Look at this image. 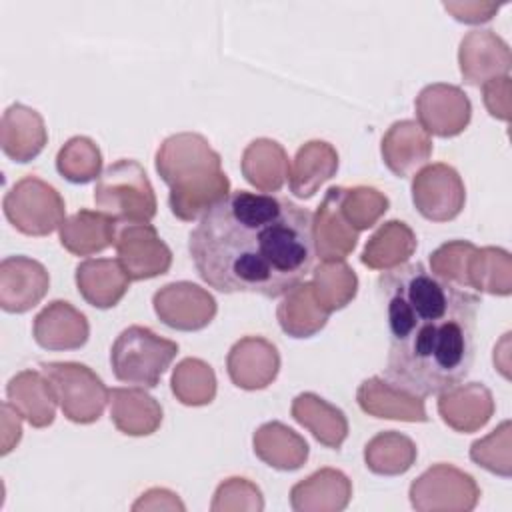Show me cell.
Listing matches in <instances>:
<instances>
[{"label": "cell", "mask_w": 512, "mask_h": 512, "mask_svg": "<svg viewBox=\"0 0 512 512\" xmlns=\"http://www.w3.org/2000/svg\"><path fill=\"white\" fill-rule=\"evenodd\" d=\"M188 252L210 288L280 298L312 270V212L284 196L236 190L200 218Z\"/></svg>", "instance_id": "obj_1"}, {"label": "cell", "mask_w": 512, "mask_h": 512, "mask_svg": "<svg viewBox=\"0 0 512 512\" xmlns=\"http://www.w3.org/2000/svg\"><path fill=\"white\" fill-rule=\"evenodd\" d=\"M376 286L390 330L386 378L422 398L460 384L474 364L480 296L422 262L384 270Z\"/></svg>", "instance_id": "obj_2"}, {"label": "cell", "mask_w": 512, "mask_h": 512, "mask_svg": "<svg viewBox=\"0 0 512 512\" xmlns=\"http://www.w3.org/2000/svg\"><path fill=\"white\" fill-rule=\"evenodd\" d=\"M156 172L170 186V212L184 222L202 218L230 194L220 154L196 132L168 136L156 152Z\"/></svg>", "instance_id": "obj_3"}, {"label": "cell", "mask_w": 512, "mask_h": 512, "mask_svg": "<svg viewBox=\"0 0 512 512\" xmlns=\"http://www.w3.org/2000/svg\"><path fill=\"white\" fill-rule=\"evenodd\" d=\"M94 204L118 224H142L156 216V194L136 160H116L102 170L94 186Z\"/></svg>", "instance_id": "obj_4"}, {"label": "cell", "mask_w": 512, "mask_h": 512, "mask_svg": "<svg viewBox=\"0 0 512 512\" xmlns=\"http://www.w3.org/2000/svg\"><path fill=\"white\" fill-rule=\"evenodd\" d=\"M178 354L174 340L158 336L146 326L124 328L112 344L110 364L116 380L140 388L158 386L162 374Z\"/></svg>", "instance_id": "obj_5"}, {"label": "cell", "mask_w": 512, "mask_h": 512, "mask_svg": "<svg viewBox=\"0 0 512 512\" xmlns=\"http://www.w3.org/2000/svg\"><path fill=\"white\" fill-rule=\"evenodd\" d=\"M40 368L68 420L92 424L102 416L110 390L90 366L80 362H40Z\"/></svg>", "instance_id": "obj_6"}, {"label": "cell", "mask_w": 512, "mask_h": 512, "mask_svg": "<svg viewBox=\"0 0 512 512\" xmlns=\"http://www.w3.org/2000/svg\"><path fill=\"white\" fill-rule=\"evenodd\" d=\"M4 216L22 234L48 236L64 222V198L38 176L20 178L4 196Z\"/></svg>", "instance_id": "obj_7"}, {"label": "cell", "mask_w": 512, "mask_h": 512, "mask_svg": "<svg viewBox=\"0 0 512 512\" xmlns=\"http://www.w3.org/2000/svg\"><path fill=\"white\" fill-rule=\"evenodd\" d=\"M478 496L476 480L450 464L428 468L410 486V502L416 510H472Z\"/></svg>", "instance_id": "obj_8"}, {"label": "cell", "mask_w": 512, "mask_h": 512, "mask_svg": "<svg viewBox=\"0 0 512 512\" xmlns=\"http://www.w3.org/2000/svg\"><path fill=\"white\" fill-rule=\"evenodd\" d=\"M412 202L426 220H454L466 202V188L458 170L436 162L416 172L412 178Z\"/></svg>", "instance_id": "obj_9"}, {"label": "cell", "mask_w": 512, "mask_h": 512, "mask_svg": "<svg viewBox=\"0 0 512 512\" xmlns=\"http://www.w3.org/2000/svg\"><path fill=\"white\" fill-rule=\"evenodd\" d=\"M114 248L130 280H148L170 270L172 252L150 222L118 228Z\"/></svg>", "instance_id": "obj_10"}, {"label": "cell", "mask_w": 512, "mask_h": 512, "mask_svg": "<svg viewBox=\"0 0 512 512\" xmlns=\"http://www.w3.org/2000/svg\"><path fill=\"white\" fill-rule=\"evenodd\" d=\"M156 316L174 330L194 332L206 328L216 316L214 296L192 282H172L152 296Z\"/></svg>", "instance_id": "obj_11"}, {"label": "cell", "mask_w": 512, "mask_h": 512, "mask_svg": "<svg viewBox=\"0 0 512 512\" xmlns=\"http://www.w3.org/2000/svg\"><path fill=\"white\" fill-rule=\"evenodd\" d=\"M472 104L468 96L452 84H430L416 98L418 124L442 138L458 136L470 122Z\"/></svg>", "instance_id": "obj_12"}, {"label": "cell", "mask_w": 512, "mask_h": 512, "mask_svg": "<svg viewBox=\"0 0 512 512\" xmlns=\"http://www.w3.org/2000/svg\"><path fill=\"white\" fill-rule=\"evenodd\" d=\"M46 268L28 256H6L0 262V306L6 312L22 314L34 308L48 292Z\"/></svg>", "instance_id": "obj_13"}, {"label": "cell", "mask_w": 512, "mask_h": 512, "mask_svg": "<svg viewBox=\"0 0 512 512\" xmlns=\"http://www.w3.org/2000/svg\"><path fill=\"white\" fill-rule=\"evenodd\" d=\"M342 186H330L312 214L314 252L322 262L344 260L358 244V230H354L340 208Z\"/></svg>", "instance_id": "obj_14"}, {"label": "cell", "mask_w": 512, "mask_h": 512, "mask_svg": "<svg viewBox=\"0 0 512 512\" xmlns=\"http://www.w3.org/2000/svg\"><path fill=\"white\" fill-rule=\"evenodd\" d=\"M458 62L464 82L480 86L508 76L512 58L508 44L494 30H472L460 42Z\"/></svg>", "instance_id": "obj_15"}, {"label": "cell", "mask_w": 512, "mask_h": 512, "mask_svg": "<svg viewBox=\"0 0 512 512\" xmlns=\"http://www.w3.org/2000/svg\"><path fill=\"white\" fill-rule=\"evenodd\" d=\"M226 368L234 386L262 390L276 378L280 356L270 340L262 336H244L230 348Z\"/></svg>", "instance_id": "obj_16"}, {"label": "cell", "mask_w": 512, "mask_h": 512, "mask_svg": "<svg viewBox=\"0 0 512 512\" xmlns=\"http://www.w3.org/2000/svg\"><path fill=\"white\" fill-rule=\"evenodd\" d=\"M90 326L86 316L66 300L44 306L32 324V336L46 350H76L86 344Z\"/></svg>", "instance_id": "obj_17"}, {"label": "cell", "mask_w": 512, "mask_h": 512, "mask_svg": "<svg viewBox=\"0 0 512 512\" xmlns=\"http://www.w3.org/2000/svg\"><path fill=\"white\" fill-rule=\"evenodd\" d=\"M358 406L376 418H392L404 422H426L428 414L422 396H416L388 378L372 376L358 386Z\"/></svg>", "instance_id": "obj_18"}, {"label": "cell", "mask_w": 512, "mask_h": 512, "mask_svg": "<svg viewBox=\"0 0 512 512\" xmlns=\"http://www.w3.org/2000/svg\"><path fill=\"white\" fill-rule=\"evenodd\" d=\"M432 156V138L416 120L394 122L382 138L384 164L398 178L414 176Z\"/></svg>", "instance_id": "obj_19"}, {"label": "cell", "mask_w": 512, "mask_h": 512, "mask_svg": "<svg viewBox=\"0 0 512 512\" xmlns=\"http://www.w3.org/2000/svg\"><path fill=\"white\" fill-rule=\"evenodd\" d=\"M48 142V132L42 116L20 102L8 106L2 114L0 146L14 162H30Z\"/></svg>", "instance_id": "obj_20"}, {"label": "cell", "mask_w": 512, "mask_h": 512, "mask_svg": "<svg viewBox=\"0 0 512 512\" xmlns=\"http://www.w3.org/2000/svg\"><path fill=\"white\" fill-rule=\"evenodd\" d=\"M438 412L450 428L458 432H474L494 414V400L486 386L478 382H460L440 392Z\"/></svg>", "instance_id": "obj_21"}, {"label": "cell", "mask_w": 512, "mask_h": 512, "mask_svg": "<svg viewBox=\"0 0 512 512\" xmlns=\"http://www.w3.org/2000/svg\"><path fill=\"white\" fill-rule=\"evenodd\" d=\"M76 286L94 308H112L130 288V278L112 258H88L76 266Z\"/></svg>", "instance_id": "obj_22"}, {"label": "cell", "mask_w": 512, "mask_h": 512, "mask_svg": "<svg viewBox=\"0 0 512 512\" xmlns=\"http://www.w3.org/2000/svg\"><path fill=\"white\" fill-rule=\"evenodd\" d=\"M58 230H60V244L70 254L90 256L114 244L118 222L100 210L94 212V210L82 208L76 214L64 218Z\"/></svg>", "instance_id": "obj_23"}, {"label": "cell", "mask_w": 512, "mask_h": 512, "mask_svg": "<svg viewBox=\"0 0 512 512\" xmlns=\"http://www.w3.org/2000/svg\"><path fill=\"white\" fill-rule=\"evenodd\" d=\"M338 170V152L324 140H310L298 148L290 168L288 186L298 198H312L320 184L330 180Z\"/></svg>", "instance_id": "obj_24"}, {"label": "cell", "mask_w": 512, "mask_h": 512, "mask_svg": "<svg viewBox=\"0 0 512 512\" xmlns=\"http://www.w3.org/2000/svg\"><path fill=\"white\" fill-rule=\"evenodd\" d=\"M8 402L34 428H46L54 422L56 396L48 378L36 370H22L6 386Z\"/></svg>", "instance_id": "obj_25"}, {"label": "cell", "mask_w": 512, "mask_h": 512, "mask_svg": "<svg viewBox=\"0 0 512 512\" xmlns=\"http://www.w3.org/2000/svg\"><path fill=\"white\" fill-rule=\"evenodd\" d=\"M352 496L348 476L334 468H322L290 490V504L298 512L344 510Z\"/></svg>", "instance_id": "obj_26"}, {"label": "cell", "mask_w": 512, "mask_h": 512, "mask_svg": "<svg viewBox=\"0 0 512 512\" xmlns=\"http://www.w3.org/2000/svg\"><path fill=\"white\" fill-rule=\"evenodd\" d=\"M110 418L122 434L148 436L156 432L162 422V406L140 386L112 388Z\"/></svg>", "instance_id": "obj_27"}, {"label": "cell", "mask_w": 512, "mask_h": 512, "mask_svg": "<svg viewBox=\"0 0 512 512\" xmlns=\"http://www.w3.org/2000/svg\"><path fill=\"white\" fill-rule=\"evenodd\" d=\"M242 176L256 190L272 194L278 192L288 178V154L276 140L256 138L242 154Z\"/></svg>", "instance_id": "obj_28"}, {"label": "cell", "mask_w": 512, "mask_h": 512, "mask_svg": "<svg viewBox=\"0 0 512 512\" xmlns=\"http://www.w3.org/2000/svg\"><path fill=\"white\" fill-rule=\"evenodd\" d=\"M290 412L292 418L308 428L312 436L326 448L338 450L348 436V420L344 412L312 392L298 394L292 400Z\"/></svg>", "instance_id": "obj_29"}, {"label": "cell", "mask_w": 512, "mask_h": 512, "mask_svg": "<svg viewBox=\"0 0 512 512\" xmlns=\"http://www.w3.org/2000/svg\"><path fill=\"white\" fill-rule=\"evenodd\" d=\"M328 312L318 302L312 282H300L278 304L276 318L280 328L292 338H310L328 322Z\"/></svg>", "instance_id": "obj_30"}, {"label": "cell", "mask_w": 512, "mask_h": 512, "mask_svg": "<svg viewBox=\"0 0 512 512\" xmlns=\"http://www.w3.org/2000/svg\"><path fill=\"white\" fill-rule=\"evenodd\" d=\"M254 454L276 470H298L308 458V444L282 422H266L254 432Z\"/></svg>", "instance_id": "obj_31"}, {"label": "cell", "mask_w": 512, "mask_h": 512, "mask_svg": "<svg viewBox=\"0 0 512 512\" xmlns=\"http://www.w3.org/2000/svg\"><path fill=\"white\" fill-rule=\"evenodd\" d=\"M416 250V234L402 220L384 222L366 242L360 262L372 270H390L404 264Z\"/></svg>", "instance_id": "obj_32"}, {"label": "cell", "mask_w": 512, "mask_h": 512, "mask_svg": "<svg viewBox=\"0 0 512 512\" xmlns=\"http://www.w3.org/2000/svg\"><path fill=\"white\" fill-rule=\"evenodd\" d=\"M364 460L374 474L398 476L412 468L416 460V444L396 430L380 432L366 444Z\"/></svg>", "instance_id": "obj_33"}, {"label": "cell", "mask_w": 512, "mask_h": 512, "mask_svg": "<svg viewBox=\"0 0 512 512\" xmlns=\"http://www.w3.org/2000/svg\"><path fill=\"white\" fill-rule=\"evenodd\" d=\"M510 254L502 248H476L468 266V288L508 296L512 292Z\"/></svg>", "instance_id": "obj_34"}, {"label": "cell", "mask_w": 512, "mask_h": 512, "mask_svg": "<svg viewBox=\"0 0 512 512\" xmlns=\"http://www.w3.org/2000/svg\"><path fill=\"white\" fill-rule=\"evenodd\" d=\"M312 288L322 308L332 314L344 308L356 296L358 278L344 260L322 262L312 272Z\"/></svg>", "instance_id": "obj_35"}, {"label": "cell", "mask_w": 512, "mask_h": 512, "mask_svg": "<svg viewBox=\"0 0 512 512\" xmlns=\"http://www.w3.org/2000/svg\"><path fill=\"white\" fill-rule=\"evenodd\" d=\"M172 392L186 406L210 404L216 396V376L200 358L182 360L172 374Z\"/></svg>", "instance_id": "obj_36"}, {"label": "cell", "mask_w": 512, "mask_h": 512, "mask_svg": "<svg viewBox=\"0 0 512 512\" xmlns=\"http://www.w3.org/2000/svg\"><path fill=\"white\" fill-rule=\"evenodd\" d=\"M102 154L86 136L70 138L56 156V170L72 184H86L100 176Z\"/></svg>", "instance_id": "obj_37"}, {"label": "cell", "mask_w": 512, "mask_h": 512, "mask_svg": "<svg viewBox=\"0 0 512 512\" xmlns=\"http://www.w3.org/2000/svg\"><path fill=\"white\" fill-rule=\"evenodd\" d=\"M340 208L354 230L372 228L388 210V198L372 186H342Z\"/></svg>", "instance_id": "obj_38"}, {"label": "cell", "mask_w": 512, "mask_h": 512, "mask_svg": "<svg viewBox=\"0 0 512 512\" xmlns=\"http://www.w3.org/2000/svg\"><path fill=\"white\" fill-rule=\"evenodd\" d=\"M476 246L468 240H450L430 254V272L438 278L468 288V266Z\"/></svg>", "instance_id": "obj_39"}, {"label": "cell", "mask_w": 512, "mask_h": 512, "mask_svg": "<svg viewBox=\"0 0 512 512\" xmlns=\"http://www.w3.org/2000/svg\"><path fill=\"white\" fill-rule=\"evenodd\" d=\"M508 422H502L490 436L476 440L470 448V458L478 462L482 468L510 476V436H508Z\"/></svg>", "instance_id": "obj_40"}, {"label": "cell", "mask_w": 512, "mask_h": 512, "mask_svg": "<svg viewBox=\"0 0 512 512\" xmlns=\"http://www.w3.org/2000/svg\"><path fill=\"white\" fill-rule=\"evenodd\" d=\"M258 492V488L248 482L246 478H228L226 482H222L214 494V502H212V510H224V508H252L248 502L242 500V496L246 494H254Z\"/></svg>", "instance_id": "obj_41"}, {"label": "cell", "mask_w": 512, "mask_h": 512, "mask_svg": "<svg viewBox=\"0 0 512 512\" xmlns=\"http://www.w3.org/2000/svg\"><path fill=\"white\" fill-rule=\"evenodd\" d=\"M482 92H484V104L488 108V112L500 120H508L510 118V78L508 76H500L494 78L486 84H482Z\"/></svg>", "instance_id": "obj_42"}, {"label": "cell", "mask_w": 512, "mask_h": 512, "mask_svg": "<svg viewBox=\"0 0 512 512\" xmlns=\"http://www.w3.org/2000/svg\"><path fill=\"white\" fill-rule=\"evenodd\" d=\"M444 8L454 14L456 20L460 22H486L492 18V14L498 10V4H482V2H472V4H454V2H444Z\"/></svg>", "instance_id": "obj_43"}, {"label": "cell", "mask_w": 512, "mask_h": 512, "mask_svg": "<svg viewBox=\"0 0 512 512\" xmlns=\"http://www.w3.org/2000/svg\"><path fill=\"white\" fill-rule=\"evenodd\" d=\"M20 416L22 414L10 402H2V454H8L20 440Z\"/></svg>", "instance_id": "obj_44"}]
</instances>
